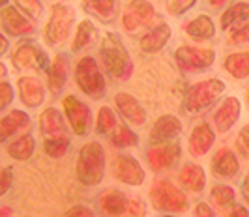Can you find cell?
<instances>
[{
    "label": "cell",
    "mask_w": 249,
    "mask_h": 217,
    "mask_svg": "<svg viewBox=\"0 0 249 217\" xmlns=\"http://www.w3.org/2000/svg\"><path fill=\"white\" fill-rule=\"evenodd\" d=\"M227 2H229V0H208L210 8H213V10H221Z\"/></svg>",
    "instance_id": "obj_47"
},
{
    "label": "cell",
    "mask_w": 249,
    "mask_h": 217,
    "mask_svg": "<svg viewBox=\"0 0 249 217\" xmlns=\"http://www.w3.org/2000/svg\"><path fill=\"white\" fill-rule=\"evenodd\" d=\"M195 4H197V0H171L169 6H167V12L171 15H184Z\"/></svg>",
    "instance_id": "obj_40"
},
{
    "label": "cell",
    "mask_w": 249,
    "mask_h": 217,
    "mask_svg": "<svg viewBox=\"0 0 249 217\" xmlns=\"http://www.w3.org/2000/svg\"><path fill=\"white\" fill-rule=\"evenodd\" d=\"M171 26L167 25V23H161L160 26H156V28H152L150 32H146L141 41H139V45H141V51L142 52H160L169 43V39H171Z\"/></svg>",
    "instance_id": "obj_25"
},
{
    "label": "cell",
    "mask_w": 249,
    "mask_h": 217,
    "mask_svg": "<svg viewBox=\"0 0 249 217\" xmlns=\"http://www.w3.org/2000/svg\"><path fill=\"white\" fill-rule=\"evenodd\" d=\"M227 217H249V210L246 208V206L236 204L231 212H229V216Z\"/></svg>",
    "instance_id": "obj_45"
},
{
    "label": "cell",
    "mask_w": 249,
    "mask_h": 217,
    "mask_svg": "<svg viewBox=\"0 0 249 217\" xmlns=\"http://www.w3.org/2000/svg\"><path fill=\"white\" fill-rule=\"evenodd\" d=\"M225 84L219 79H206L191 84L186 94V111L187 113H200L204 109H208L215 100H219L225 94Z\"/></svg>",
    "instance_id": "obj_7"
},
{
    "label": "cell",
    "mask_w": 249,
    "mask_h": 217,
    "mask_svg": "<svg viewBox=\"0 0 249 217\" xmlns=\"http://www.w3.org/2000/svg\"><path fill=\"white\" fill-rule=\"evenodd\" d=\"M212 170L215 176L219 178H234L240 172V161H238L236 153L232 152L231 148H219L217 152L213 153L212 159Z\"/></svg>",
    "instance_id": "obj_19"
},
{
    "label": "cell",
    "mask_w": 249,
    "mask_h": 217,
    "mask_svg": "<svg viewBox=\"0 0 249 217\" xmlns=\"http://www.w3.org/2000/svg\"><path fill=\"white\" fill-rule=\"evenodd\" d=\"M150 204L158 212H169V214H184L189 202L186 193L176 187L169 178H156L150 185Z\"/></svg>",
    "instance_id": "obj_3"
},
{
    "label": "cell",
    "mask_w": 249,
    "mask_h": 217,
    "mask_svg": "<svg viewBox=\"0 0 249 217\" xmlns=\"http://www.w3.org/2000/svg\"><path fill=\"white\" fill-rule=\"evenodd\" d=\"M0 77H2V79L6 77V66H4V62L0 64Z\"/></svg>",
    "instance_id": "obj_50"
},
{
    "label": "cell",
    "mask_w": 249,
    "mask_h": 217,
    "mask_svg": "<svg viewBox=\"0 0 249 217\" xmlns=\"http://www.w3.org/2000/svg\"><path fill=\"white\" fill-rule=\"evenodd\" d=\"M6 51H8V39L2 36L0 38V54H4Z\"/></svg>",
    "instance_id": "obj_48"
},
{
    "label": "cell",
    "mask_w": 249,
    "mask_h": 217,
    "mask_svg": "<svg viewBox=\"0 0 249 217\" xmlns=\"http://www.w3.org/2000/svg\"><path fill=\"white\" fill-rule=\"evenodd\" d=\"M127 214L131 217H146L148 206L142 200V197H139V195L129 197V200H127Z\"/></svg>",
    "instance_id": "obj_38"
},
{
    "label": "cell",
    "mask_w": 249,
    "mask_h": 217,
    "mask_svg": "<svg viewBox=\"0 0 249 217\" xmlns=\"http://www.w3.org/2000/svg\"><path fill=\"white\" fill-rule=\"evenodd\" d=\"M13 2H15V8L23 13V15H26L32 23L41 21V17H43V6H41L39 0H13Z\"/></svg>",
    "instance_id": "obj_36"
},
{
    "label": "cell",
    "mask_w": 249,
    "mask_h": 217,
    "mask_svg": "<svg viewBox=\"0 0 249 217\" xmlns=\"http://www.w3.org/2000/svg\"><path fill=\"white\" fill-rule=\"evenodd\" d=\"M17 90H19V100L25 103L26 107L36 109L45 100V86L37 77L26 75L19 77L17 81Z\"/></svg>",
    "instance_id": "obj_18"
},
{
    "label": "cell",
    "mask_w": 249,
    "mask_h": 217,
    "mask_svg": "<svg viewBox=\"0 0 249 217\" xmlns=\"http://www.w3.org/2000/svg\"><path fill=\"white\" fill-rule=\"evenodd\" d=\"M98 38V30L92 21H81L79 26H77V32H75V38L73 43H71V49L73 52H81V51H87L88 47H92V43L96 41Z\"/></svg>",
    "instance_id": "obj_29"
},
{
    "label": "cell",
    "mask_w": 249,
    "mask_h": 217,
    "mask_svg": "<svg viewBox=\"0 0 249 217\" xmlns=\"http://www.w3.org/2000/svg\"><path fill=\"white\" fill-rule=\"evenodd\" d=\"M175 60L180 69L200 73V71L212 67V64L215 62V51L208 49V47L182 45L175 51Z\"/></svg>",
    "instance_id": "obj_9"
},
{
    "label": "cell",
    "mask_w": 249,
    "mask_h": 217,
    "mask_svg": "<svg viewBox=\"0 0 249 217\" xmlns=\"http://www.w3.org/2000/svg\"><path fill=\"white\" fill-rule=\"evenodd\" d=\"M13 100V88L10 83H6V81H2V84H0V109L4 111Z\"/></svg>",
    "instance_id": "obj_42"
},
{
    "label": "cell",
    "mask_w": 249,
    "mask_h": 217,
    "mask_svg": "<svg viewBox=\"0 0 249 217\" xmlns=\"http://www.w3.org/2000/svg\"><path fill=\"white\" fill-rule=\"evenodd\" d=\"M215 142V131L208 122H200L199 126H195L189 139H187V146H189V153L191 157H202L210 152V148Z\"/></svg>",
    "instance_id": "obj_16"
},
{
    "label": "cell",
    "mask_w": 249,
    "mask_h": 217,
    "mask_svg": "<svg viewBox=\"0 0 249 217\" xmlns=\"http://www.w3.org/2000/svg\"><path fill=\"white\" fill-rule=\"evenodd\" d=\"M2 30L4 34L8 36H13V38H23V36H28L34 32V26H32V21L19 12L15 6H4L2 8Z\"/></svg>",
    "instance_id": "obj_13"
},
{
    "label": "cell",
    "mask_w": 249,
    "mask_h": 217,
    "mask_svg": "<svg viewBox=\"0 0 249 217\" xmlns=\"http://www.w3.org/2000/svg\"><path fill=\"white\" fill-rule=\"evenodd\" d=\"M32 126L30 116L26 115L25 111H10L6 116H2L0 120V139L2 142H6L10 137H13L17 131L21 129H28Z\"/></svg>",
    "instance_id": "obj_26"
},
{
    "label": "cell",
    "mask_w": 249,
    "mask_h": 217,
    "mask_svg": "<svg viewBox=\"0 0 249 217\" xmlns=\"http://www.w3.org/2000/svg\"><path fill=\"white\" fill-rule=\"evenodd\" d=\"M112 170H114V178L118 180V182H122V184H125V185H131V187L142 185L144 180H146V172H144L142 165L139 163L133 155H127V153L118 155L114 159Z\"/></svg>",
    "instance_id": "obj_12"
},
{
    "label": "cell",
    "mask_w": 249,
    "mask_h": 217,
    "mask_svg": "<svg viewBox=\"0 0 249 217\" xmlns=\"http://www.w3.org/2000/svg\"><path fill=\"white\" fill-rule=\"evenodd\" d=\"M182 157V146L180 141L160 142V144H150L146 150V163L154 172H165L180 161Z\"/></svg>",
    "instance_id": "obj_10"
},
{
    "label": "cell",
    "mask_w": 249,
    "mask_h": 217,
    "mask_svg": "<svg viewBox=\"0 0 249 217\" xmlns=\"http://www.w3.org/2000/svg\"><path fill=\"white\" fill-rule=\"evenodd\" d=\"M111 142L116 148H131V146H137L139 144V135L135 131H131L127 126L120 124L111 135Z\"/></svg>",
    "instance_id": "obj_35"
},
{
    "label": "cell",
    "mask_w": 249,
    "mask_h": 217,
    "mask_svg": "<svg viewBox=\"0 0 249 217\" xmlns=\"http://www.w3.org/2000/svg\"><path fill=\"white\" fill-rule=\"evenodd\" d=\"M75 23V10L66 4H53L47 25L43 30L45 41L51 47H62L71 34V26Z\"/></svg>",
    "instance_id": "obj_5"
},
{
    "label": "cell",
    "mask_w": 249,
    "mask_h": 217,
    "mask_svg": "<svg viewBox=\"0 0 249 217\" xmlns=\"http://www.w3.org/2000/svg\"><path fill=\"white\" fill-rule=\"evenodd\" d=\"M77 180L87 185V187H96L103 182L105 176V148L101 142L90 141L83 144L77 155V165H75Z\"/></svg>",
    "instance_id": "obj_1"
},
{
    "label": "cell",
    "mask_w": 249,
    "mask_h": 217,
    "mask_svg": "<svg viewBox=\"0 0 249 217\" xmlns=\"http://www.w3.org/2000/svg\"><path fill=\"white\" fill-rule=\"evenodd\" d=\"M64 113H66V118L70 122V126L73 129V133L77 137H85L90 133V128H92V111L85 101L77 100L75 96H66L64 98Z\"/></svg>",
    "instance_id": "obj_11"
},
{
    "label": "cell",
    "mask_w": 249,
    "mask_h": 217,
    "mask_svg": "<svg viewBox=\"0 0 249 217\" xmlns=\"http://www.w3.org/2000/svg\"><path fill=\"white\" fill-rule=\"evenodd\" d=\"M249 41V21L244 25H238L229 30V45H240V43H248Z\"/></svg>",
    "instance_id": "obj_37"
},
{
    "label": "cell",
    "mask_w": 249,
    "mask_h": 217,
    "mask_svg": "<svg viewBox=\"0 0 249 217\" xmlns=\"http://www.w3.org/2000/svg\"><path fill=\"white\" fill-rule=\"evenodd\" d=\"M120 126L118 118L114 115L111 107H100L98 111V122H96V133L100 135H109L112 129H116Z\"/></svg>",
    "instance_id": "obj_34"
},
{
    "label": "cell",
    "mask_w": 249,
    "mask_h": 217,
    "mask_svg": "<svg viewBox=\"0 0 249 217\" xmlns=\"http://www.w3.org/2000/svg\"><path fill=\"white\" fill-rule=\"evenodd\" d=\"M163 17L154 10V6L148 0H131L122 13V26L125 32L129 34H137L141 30H152L156 26H160Z\"/></svg>",
    "instance_id": "obj_4"
},
{
    "label": "cell",
    "mask_w": 249,
    "mask_h": 217,
    "mask_svg": "<svg viewBox=\"0 0 249 217\" xmlns=\"http://www.w3.org/2000/svg\"><path fill=\"white\" fill-rule=\"evenodd\" d=\"M70 150V139L68 135H60V137H51V139H43V152L47 153L53 159H60Z\"/></svg>",
    "instance_id": "obj_33"
},
{
    "label": "cell",
    "mask_w": 249,
    "mask_h": 217,
    "mask_svg": "<svg viewBox=\"0 0 249 217\" xmlns=\"http://www.w3.org/2000/svg\"><path fill=\"white\" fill-rule=\"evenodd\" d=\"M114 105L118 109L120 116L124 118L127 124L135 126V128H141L146 124V111L141 103L127 92H118L114 96Z\"/></svg>",
    "instance_id": "obj_14"
},
{
    "label": "cell",
    "mask_w": 249,
    "mask_h": 217,
    "mask_svg": "<svg viewBox=\"0 0 249 217\" xmlns=\"http://www.w3.org/2000/svg\"><path fill=\"white\" fill-rule=\"evenodd\" d=\"M236 148L238 153L244 159H249V124H246L244 128L240 129V133L236 137Z\"/></svg>",
    "instance_id": "obj_39"
},
{
    "label": "cell",
    "mask_w": 249,
    "mask_h": 217,
    "mask_svg": "<svg viewBox=\"0 0 249 217\" xmlns=\"http://www.w3.org/2000/svg\"><path fill=\"white\" fill-rule=\"evenodd\" d=\"M212 200L223 210H232L236 206V191L231 185L217 184L212 187Z\"/></svg>",
    "instance_id": "obj_32"
},
{
    "label": "cell",
    "mask_w": 249,
    "mask_h": 217,
    "mask_svg": "<svg viewBox=\"0 0 249 217\" xmlns=\"http://www.w3.org/2000/svg\"><path fill=\"white\" fill-rule=\"evenodd\" d=\"M12 64L17 71H49L51 62L47 52L34 41H23L12 56Z\"/></svg>",
    "instance_id": "obj_8"
},
{
    "label": "cell",
    "mask_w": 249,
    "mask_h": 217,
    "mask_svg": "<svg viewBox=\"0 0 249 217\" xmlns=\"http://www.w3.org/2000/svg\"><path fill=\"white\" fill-rule=\"evenodd\" d=\"M184 32L195 41H206V39H212L215 36V26L208 15H197L195 19L186 23Z\"/></svg>",
    "instance_id": "obj_27"
},
{
    "label": "cell",
    "mask_w": 249,
    "mask_h": 217,
    "mask_svg": "<svg viewBox=\"0 0 249 217\" xmlns=\"http://www.w3.org/2000/svg\"><path fill=\"white\" fill-rule=\"evenodd\" d=\"M10 216H12V208L4 206V208H2V212H0V217H10Z\"/></svg>",
    "instance_id": "obj_49"
},
{
    "label": "cell",
    "mask_w": 249,
    "mask_h": 217,
    "mask_svg": "<svg viewBox=\"0 0 249 217\" xmlns=\"http://www.w3.org/2000/svg\"><path fill=\"white\" fill-rule=\"evenodd\" d=\"M223 67L229 71V75L234 79H248L249 77V51L234 52L225 58Z\"/></svg>",
    "instance_id": "obj_31"
},
{
    "label": "cell",
    "mask_w": 249,
    "mask_h": 217,
    "mask_svg": "<svg viewBox=\"0 0 249 217\" xmlns=\"http://www.w3.org/2000/svg\"><path fill=\"white\" fill-rule=\"evenodd\" d=\"M240 111H242V105L238 101V98L234 96H229L225 98L221 105L217 107V111L213 113V126L219 133H227L231 131V128L234 126L240 118Z\"/></svg>",
    "instance_id": "obj_17"
},
{
    "label": "cell",
    "mask_w": 249,
    "mask_h": 217,
    "mask_svg": "<svg viewBox=\"0 0 249 217\" xmlns=\"http://www.w3.org/2000/svg\"><path fill=\"white\" fill-rule=\"evenodd\" d=\"M68 73H70V60H68V54H56L51 62V67L47 71V86L49 90L56 96L60 94L66 86V81H68Z\"/></svg>",
    "instance_id": "obj_20"
},
{
    "label": "cell",
    "mask_w": 249,
    "mask_h": 217,
    "mask_svg": "<svg viewBox=\"0 0 249 217\" xmlns=\"http://www.w3.org/2000/svg\"><path fill=\"white\" fill-rule=\"evenodd\" d=\"M75 83L83 94L92 100H101L107 94L105 77L101 73L98 62L92 56H83L75 66Z\"/></svg>",
    "instance_id": "obj_6"
},
{
    "label": "cell",
    "mask_w": 249,
    "mask_h": 217,
    "mask_svg": "<svg viewBox=\"0 0 249 217\" xmlns=\"http://www.w3.org/2000/svg\"><path fill=\"white\" fill-rule=\"evenodd\" d=\"M60 217H96V214H94V210L88 208V206L75 204V206H71L70 210H66Z\"/></svg>",
    "instance_id": "obj_41"
},
{
    "label": "cell",
    "mask_w": 249,
    "mask_h": 217,
    "mask_svg": "<svg viewBox=\"0 0 249 217\" xmlns=\"http://www.w3.org/2000/svg\"><path fill=\"white\" fill-rule=\"evenodd\" d=\"M248 105H249V88H248Z\"/></svg>",
    "instance_id": "obj_51"
},
{
    "label": "cell",
    "mask_w": 249,
    "mask_h": 217,
    "mask_svg": "<svg viewBox=\"0 0 249 217\" xmlns=\"http://www.w3.org/2000/svg\"><path fill=\"white\" fill-rule=\"evenodd\" d=\"M25 217H28V216H25Z\"/></svg>",
    "instance_id": "obj_53"
},
{
    "label": "cell",
    "mask_w": 249,
    "mask_h": 217,
    "mask_svg": "<svg viewBox=\"0 0 249 217\" xmlns=\"http://www.w3.org/2000/svg\"><path fill=\"white\" fill-rule=\"evenodd\" d=\"M36 150V141L32 137V133H23L21 137H17L15 141H12L6 146V152L12 159L17 161H26L32 157V153Z\"/></svg>",
    "instance_id": "obj_28"
},
{
    "label": "cell",
    "mask_w": 249,
    "mask_h": 217,
    "mask_svg": "<svg viewBox=\"0 0 249 217\" xmlns=\"http://www.w3.org/2000/svg\"><path fill=\"white\" fill-rule=\"evenodd\" d=\"M127 197L120 189H107L100 195L98 204H100L103 216L107 217H120L127 214Z\"/></svg>",
    "instance_id": "obj_23"
},
{
    "label": "cell",
    "mask_w": 249,
    "mask_h": 217,
    "mask_svg": "<svg viewBox=\"0 0 249 217\" xmlns=\"http://www.w3.org/2000/svg\"><path fill=\"white\" fill-rule=\"evenodd\" d=\"M163 217H173V216H163Z\"/></svg>",
    "instance_id": "obj_52"
},
{
    "label": "cell",
    "mask_w": 249,
    "mask_h": 217,
    "mask_svg": "<svg viewBox=\"0 0 249 217\" xmlns=\"http://www.w3.org/2000/svg\"><path fill=\"white\" fill-rule=\"evenodd\" d=\"M242 197H244V200L249 204V172L246 174L244 182H242Z\"/></svg>",
    "instance_id": "obj_46"
},
{
    "label": "cell",
    "mask_w": 249,
    "mask_h": 217,
    "mask_svg": "<svg viewBox=\"0 0 249 217\" xmlns=\"http://www.w3.org/2000/svg\"><path fill=\"white\" fill-rule=\"evenodd\" d=\"M193 216L195 217H217L215 212H213L206 202H197V204H195V210H193Z\"/></svg>",
    "instance_id": "obj_44"
},
{
    "label": "cell",
    "mask_w": 249,
    "mask_h": 217,
    "mask_svg": "<svg viewBox=\"0 0 249 217\" xmlns=\"http://www.w3.org/2000/svg\"><path fill=\"white\" fill-rule=\"evenodd\" d=\"M180 185L191 193H202L206 187V172L197 163H186L178 172Z\"/></svg>",
    "instance_id": "obj_22"
},
{
    "label": "cell",
    "mask_w": 249,
    "mask_h": 217,
    "mask_svg": "<svg viewBox=\"0 0 249 217\" xmlns=\"http://www.w3.org/2000/svg\"><path fill=\"white\" fill-rule=\"evenodd\" d=\"M180 133H182V122L175 115H163L154 122L148 141L150 144L176 141Z\"/></svg>",
    "instance_id": "obj_15"
},
{
    "label": "cell",
    "mask_w": 249,
    "mask_h": 217,
    "mask_svg": "<svg viewBox=\"0 0 249 217\" xmlns=\"http://www.w3.org/2000/svg\"><path fill=\"white\" fill-rule=\"evenodd\" d=\"M39 131H41L43 139L66 135V122H64L62 113L58 109H54V107L45 109L39 115Z\"/></svg>",
    "instance_id": "obj_24"
},
{
    "label": "cell",
    "mask_w": 249,
    "mask_h": 217,
    "mask_svg": "<svg viewBox=\"0 0 249 217\" xmlns=\"http://www.w3.org/2000/svg\"><path fill=\"white\" fill-rule=\"evenodd\" d=\"M249 21V2H236L221 15V28L223 32L234 28L238 25H244Z\"/></svg>",
    "instance_id": "obj_30"
},
{
    "label": "cell",
    "mask_w": 249,
    "mask_h": 217,
    "mask_svg": "<svg viewBox=\"0 0 249 217\" xmlns=\"http://www.w3.org/2000/svg\"><path fill=\"white\" fill-rule=\"evenodd\" d=\"M101 62L105 66V69L111 73L114 79H127L133 71V64L129 58V52L124 47L122 39L114 32H107L100 45Z\"/></svg>",
    "instance_id": "obj_2"
},
{
    "label": "cell",
    "mask_w": 249,
    "mask_h": 217,
    "mask_svg": "<svg viewBox=\"0 0 249 217\" xmlns=\"http://www.w3.org/2000/svg\"><path fill=\"white\" fill-rule=\"evenodd\" d=\"M12 184H13V168L12 167H4L2 168V174H0V195H6Z\"/></svg>",
    "instance_id": "obj_43"
},
{
    "label": "cell",
    "mask_w": 249,
    "mask_h": 217,
    "mask_svg": "<svg viewBox=\"0 0 249 217\" xmlns=\"http://www.w3.org/2000/svg\"><path fill=\"white\" fill-rule=\"evenodd\" d=\"M83 10L101 23H112L120 15L118 0H83Z\"/></svg>",
    "instance_id": "obj_21"
}]
</instances>
